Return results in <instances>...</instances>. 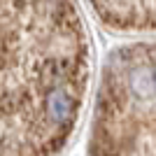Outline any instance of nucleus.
<instances>
[{"label": "nucleus", "mask_w": 156, "mask_h": 156, "mask_svg": "<svg viewBox=\"0 0 156 156\" xmlns=\"http://www.w3.org/2000/svg\"><path fill=\"white\" fill-rule=\"evenodd\" d=\"M91 49L75 0H0V156H56L84 107Z\"/></svg>", "instance_id": "f257e3e1"}, {"label": "nucleus", "mask_w": 156, "mask_h": 156, "mask_svg": "<svg viewBox=\"0 0 156 156\" xmlns=\"http://www.w3.org/2000/svg\"><path fill=\"white\" fill-rule=\"evenodd\" d=\"M89 156H156V44L119 47L105 61Z\"/></svg>", "instance_id": "f03ea898"}, {"label": "nucleus", "mask_w": 156, "mask_h": 156, "mask_svg": "<svg viewBox=\"0 0 156 156\" xmlns=\"http://www.w3.org/2000/svg\"><path fill=\"white\" fill-rule=\"evenodd\" d=\"M107 28L121 33H156V0H86Z\"/></svg>", "instance_id": "7ed1b4c3"}]
</instances>
